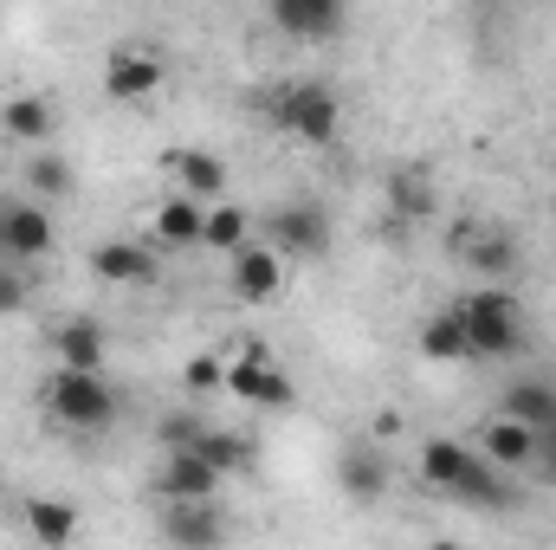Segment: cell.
<instances>
[{
    "mask_svg": "<svg viewBox=\"0 0 556 550\" xmlns=\"http://www.w3.org/2000/svg\"><path fill=\"white\" fill-rule=\"evenodd\" d=\"M253 240V221H247V208H233V201H220V208H207V227H201V247L207 253H240Z\"/></svg>",
    "mask_w": 556,
    "mask_h": 550,
    "instance_id": "cell-26",
    "label": "cell"
},
{
    "mask_svg": "<svg viewBox=\"0 0 556 550\" xmlns=\"http://www.w3.org/2000/svg\"><path fill=\"white\" fill-rule=\"evenodd\" d=\"M46 414L72 434H104L117 414H124V396L111 389V376H78V370H59L46 383Z\"/></svg>",
    "mask_w": 556,
    "mask_h": 550,
    "instance_id": "cell-4",
    "label": "cell"
},
{
    "mask_svg": "<svg viewBox=\"0 0 556 550\" xmlns=\"http://www.w3.org/2000/svg\"><path fill=\"white\" fill-rule=\"evenodd\" d=\"M427 550H466V545H459V538H433Z\"/></svg>",
    "mask_w": 556,
    "mask_h": 550,
    "instance_id": "cell-31",
    "label": "cell"
},
{
    "mask_svg": "<svg viewBox=\"0 0 556 550\" xmlns=\"http://www.w3.org/2000/svg\"><path fill=\"white\" fill-rule=\"evenodd\" d=\"M155 273H162V260L142 240H98L91 247V278H104V285H155Z\"/></svg>",
    "mask_w": 556,
    "mask_h": 550,
    "instance_id": "cell-16",
    "label": "cell"
},
{
    "mask_svg": "<svg viewBox=\"0 0 556 550\" xmlns=\"http://www.w3.org/2000/svg\"><path fill=\"white\" fill-rule=\"evenodd\" d=\"M162 545L168 550H220L227 512L220 505H162Z\"/></svg>",
    "mask_w": 556,
    "mask_h": 550,
    "instance_id": "cell-14",
    "label": "cell"
},
{
    "mask_svg": "<svg viewBox=\"0 0 556 550\" xmlns=\"http://www.w3.org/2000/svg\"><path fill=\"white\" fill-rule=\"evenodd\" d=\"M59 247V227L39 201L26 195H0V266H33Z\"/></svg>",
    "mask_w": 556,
    "mask_h": 550,
    "instance_id": "cell-6",
    "label": "cell"
},
{
    "mask_svg": "<svg viewBox=\"0 0 556 550\" xmlns=\"http://www.w3.org/2000/svg\"><path fill=\"white\" fill-rule=\"evenodd\" d=\"M227 396L247 402V409H291V402H298L285 363H278L266 343H247V350L227 357Z\"/></svg>",
    "mask_w": 556,
    "mask_h": 550,
    "instance_id": "cell-5",
    "label": "cell"
},
{
    "mask_svg": "<svg viewBox=\"0 0 556 550\" xmlns=\"http://www.w3.org/2000/svg\"><path fill=\"white\" fill-rule=\"evenodd\" d=\"M168 175H175V195H188L201 208L227 201V162L214 149H168Z\"/></svg>",
    "mask_w": 556,
    "mask_h": 550,
    "instance_id": "cell-12",
    "label": "cell"
},
{
    "mask_svg": "<svg viewBox=\"0 0 556 550\" xmlns=\"http://www.w3.org/2000/svg\"><path fill=\"white\" fill-rule=\"evenodd\" d=\"M382 201H389V214H395V221L420 227V221H433V214H440V182H433V168L402 162V168L382 182Z\"/></svg>",
    "mask_w": 556,
    "mask_h": 550,
    "instance_id": "cell-15",
    "label": "cell"
},
{
    "mask_svg": "<svg viewBox=\"0 0 556 550\" xmlns=\"http://www.w3.org/2000/svg\"><path fill=\"white\" fill-rule=\"evenodd\" d=\"M227 291H233L240 304H273L278 291H285V260H278L273 247L247 240V247L227 260Z\"/></svg>",
    "mask_w": 556,
    "mask_h": 550,
    "instance_id": "cell-11",
    "label": "cell"
},
{
    "mask_svg": "<svg viewBox=\"0 0 556 550\" xmlns=\"http://www.w3.org/2000/svg\"><path fill=\"white\" fill-rule=\"evenodd\" d=\"M162 85H168V65H162L149 46H117V52L104 59V91H111L117 104H149Z\"/></svg>",
    "mask_w": 556,
    "mask_h": 550,
    "instance_id": "cell-9",
    "label": "cell"
},
{
    "mask_svg": "<svg viewBox=\"0 0 556 550\" xmlns=\"http://www.w3.org/2000/svg\"><path fill=\"white\" fill-rule=\"evenodd\" d=\"M52 98H39V91H20V98H7L0 104V130L13 142H26V149H39V142L52 137Z\"/></svg>",
    "mask_w": 556,
    "mask_h": 550,
    "instance_id": "cell-23",
    "label": "cell"
},
{
    "mask_svg": "<svg viewBox=\"0 0 556 550\" xmlns=\"http://www.w3.org/2000/svg\"><path fill=\"white\" fill-rule=\"evenodd\" d=\"M420 357L427 363H472V343H466V330H459V317L453 311H433L427 324H420Z\"/></svg>",
    "mask_w": 556,
    "mask_h": 550,
    "instance_id": "cell-24",
    "label": "cell"
},
{
    "mask_svg": "<svg viewBox=\"0 0 556 550\" xmlns=\"http://www.w3.org/2000/svg\"><path fill=\"white\" fill-rule=\"evenodd\" d=\"M446 247H453V260H459L466 273L479 278V285H505V278L518 273V240H511L505 227H485V221H459V227L446 234Z\"/></svg>",
    "mask_w": 556,
    "mask_h": 550,
    "instance_id": "cell-7",
    "label": "cell"
},
{
    "mask_svg": "<svg viewBox=\"0 0 556 550\" xmlns=\"http://www.w3.org/2000/svg\"><path fill=\"white\" fill-rule=\"evenodd\" d=\"M273 26L291 39H337L350 26V7L337 0H273Z\"/></svg>",
    "mask_w": 556,
    "mask_h": 550,
    "instance_id": "cell-17",
    "label": "cell"
},
{
    "mask_svg": "<svg viewBox=\"0 0 556 550\" xmlns=\"http://www.w3.org/2000/svg\"><path fill=\"white\" fill-rule=\"evenodd\" d=\"M531 466H544V479L556 486V434H538V460Z\"/></svg>",
    "mask_w": 556,
    "mask_h": 550,
    "instance_id": "cell-30",
    "label": "cell"
},
{
    "mask_svg": "<svg viewBox=\"0 0 556 550\" xmlns=\"http://www.w3.org/2000/svg\"><path fill=\"white\" fill-rule=\"evenodd\" d=\"M479 460L492 466V473H505V466H531L538 460V434L531 427H518V421H505V414H485V427H479Z\"/></svg>",
    "mask_w": 556,
    "mask_h": 550,
    "instance_id": "cell-19",
    "label": "cell"
},
{
    "mask_svg": "<svg viewBox=\"0 0 556 550\" xmlns=\"http://www.w3.org/2000/svg\"><path fill=\"white\" fill-rule=\"evenodd\" d=\"M26 188H33V201L46 208V201H65V195L78 188V175H72L65 155H33V162H26Z\"/></svg>",
    "mask_w": 556,
    "mask_h": 550,
    "instance_id": "cell-27",
    "label": "cell"
},
{
    "mask_svg": "<svg viewBox=\"0 0 556 550\" xmlns=\"http://www.w3.org/2000/svg\"><path fill=\"white\" fill-rule=\"evenodd\" d=\"M389 447H376V440H356V447H343V460H337V486H343V499H356V505H376L382 492H389Z\"/></svg>",
    "mask_w": 556,
    "mask_h": 550,
    "instance_id": "cell-13",
    "label": "cell"
},
{
    "mask_svg": "<svg viewBox=\"0 0 556 550\" xmlns=\"http://www.w3.org/2000/svg\"><path fill=\"white\" fill-rule=\"evenodd\" d=\"M20 525L33 532V545H46V550H72L78 545V505H72V499H46V492H33V499H20Z\"/></svg>",
    "mask_w": 556,
    "mask_h": 550,
    "instance_id": "cell-18",
    "label": "cell"
},
{
    "mask_svg": "<svg viewBox=\"0 0 556 550\" xmlns=\"http://www.w3.org/2000/svg\"><path fill=\"white\" fill-rule=\"evenodd\" d=\"M446 311L459 317L472 357L498 363V357H518V350H525V304H518V291H505V285H472V291H459Z\"/></svg>",
    "mask_w": 556,
    "mask_h": 550,
    "instance_id": "cell-3",
    "label": "cell"
},
{
    "mask_svg": "<svg viewBox=\"0 0 556 550\" xmlns=\"http://www.w3.org/2000/svg\"><path fill=\"white\" fill-rule=\"evenodd\" d=\"M188 453H201V460H207V466H214L220 479H227V473H247V466H253V440H247V434H233V427H207V434H201V440H194Z\"/></svg>",
    "mask_w": 556,
    "mask_h": 550,
    "instance_id": "cell-25",
    "label": "cell"
},
{
    "mask_svg": "<svg viewBox=\"0 0 556 550\" xmlns=\"http://www.w3.org/2000/svg\"><path fill=\"white\" fill-rule=\"evenodd\" d=\"M26 298H33V278L20 273V266H0V317H13Z\"/></svg>",
    "mask_w": 556,
    "mask_h": 550,
    "instance_id": "cell-29",
    "label": "cell"
},
{
    "mask_svg": "<svg viewBox=\"0 0 556 550\" xmlns=\"http://www.w3.org/2000/svg\"><path fill=\"white\" fill-rule=\"evenodd\" d=\"M420 486L453 492V499L485 505V512H505V505H511L505 479L479 460V447H472V440H453V434H427V440H420Z\"/></svg>",
    "mask_w": 556,
    "mask_h": 550,
    "instance_id": "cell-1",
    "label": "cell"
},
{
    "mask_svg": "<svg viewBox=\"0 0 556 550\" xmlns=\"http://www.w3.org/2000/svg\"><path fill=\"white\" fill-rule=\"evenodd\" d=\"M111 363V337L98 317H72L59 324V370H78V376H104Z\"/></svg>",
    "mask_w": 556,
    "mask_h": 550,
    "instance_id": "cell-20",
    "label": "cell"
},
{
    "mask_svg": "<svg viewBox=\"0 0 556 550\" xmlns=\"http://www.w3.org/2000/svg\"><path fill=\"white\" fill-rule=\"evenodd\" d=\"M266 234H273L278 260H317V253H330V208H317V201H285V208H273Z\"/></svg>",
    "mask_w": 556,
    "mask_h": 550,
    "instance_id": "cell-8",
    "label": "cell"
},
{
    "mask_svg": "<svg viewBox=\"0 0 556 550\" xmlns=\"http://www.w3.org/2000/svg\"><path fill=\"white\" fill-rule=\"evenodd\" d=\"M214 492H220V473L201 453H162V466H155L162 505H214Z\"/></svg>",
    "mask_w": 556,
    "mask_h": 550,
    "instance_id": "cell-10",
    "label": "cell"
},
{
    "mask_svg": "<svg viewBox=\"0 0 556 550\" xmlns=\"http://www.w3.org/2000/svg\"><path fill=\"white\" fill-rule=\"evenodd\" d=\"M201 227H207V208L188 201V195H162L155 214H149L155 247H201Z\"/></svg>",
    "mask_w": 556,
    "mask_h": 550,
    "instance_id": "cell-22",
    "label": "cell"
},
{
    "mask_svg": "<svg viewBox=\"0 0 556 550\" xmlns=\"http://www.w3.org/2000/svg\"><path fill=\"white\" fill-rule=\"evenodd\" d=\"M181 383H188V396H214V389H227V357H220V350H194V357L181 363Z\"/></svg>",
    "mask_w": 556,
    "mask_h": 550,
    "instance_id": "cell-28",
    "label": "cell"
},
{
    "mask_svg": "<svg viewBox=\"0 0 556 550\" xmlns=\"http://www.w3.org/2000/svg\"><path fill=\"white\" fill-rule=\"evenodd\" d=\"M260 111L278 137H298V142H337L343 130V98L324 85V78H278L260 91Z\"/></svg>",
    "mask_w": 556,
    "mask_h": 550,
    "instance_id": "cell-2",
    "label": "cell"
},
{
    "mask_svg": "<svg viewBox=\"0 0 556 550\" xmlns=\"http://www.w3.org/2000/svg\"><path fill=\"white\" fill-rule=\"evenodd\" d=\"M498 414L518 421V427H531V434H556V383H544V376H518V383L505 389Z\"/></svg>",
    "mask_w": 556,
    "mask_h": 550,
    "instance_id": "cell-21",
    "label": "cell"
}]
</instances>
